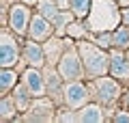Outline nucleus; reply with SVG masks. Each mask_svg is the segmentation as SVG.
<instances>
[{"label":"nucleus","mask_w":129,"mask_h":123,"mask_svg":"<svg viewBox=\"0 0 129 123\" xmlns=\"http://www.w3.org/2000/svg\"><path fill=\"white\" fill-rule=\"evenodd\" d=\"M106 50V48H103ZM101 48L92 46V43H82L80 46V54H82V63L84 67H86V73L88 76H103V73L108 71V67H110V60L112 56H108L106 52H103Z\"/></svg>","instance_id":"1"},{"label":"nucleus","mask_w":129,"mask_h":123,"mask_svg":"<svg viewBox=\"0 0 129 123\" xmlns=\"http://www.w3.org/2000/svg\"><path fill=\"white\" fill-rule=\"evenodd\" d=\"M110 73L116 78V80H120V82H125V84H127V82H129V58H127V56H123L120 52L112 54Z\"/></svg>","instance_id":"10"},{"label":"nucleus","mask_w":129,"mask_h":123,"mask_svg":"<svg viewBox=\"0 0 129 123\" xmlns=\"http://www.w3.org/2000/svg\"><path fill=\"white\" fill-rule=\"evenodd\" d=\"M99 19H106V30H112L118 22V9L112 0H95L90 13V26L97 28Z\"/></svg>","instance_id":"2"},{"label":"nucleus","mask_w":129,"mask_h":123,"mask_svg":"<svg viewBox=\"0 0 129 123\" xmlns=\"http://www.w3.org/2000/svg\"><path fill=\"white\" fill-rule=\"evenodd\" d=\"M26 5H35V2H39V0H24Z\"/></svg>","instance_id":"28"},{"label":"nucleus","mask_w":129,"mask_h":123,"mask_svg":"<svg viewBox=\"0 0 129 123\" xmlns=\"http://www.w3.org/2000/svg\"><path fill=\"white\" fill-rule=\"evenodd\" d=\"M28 35H30V39L35 41H43L47 39V37L52 35V22L45 17V15H35V17L30 19V26H28Z\"/></svg>","instance_id":"7"},{"label":"nucleus","mask_w":129,"mask_h":123,"mask_svg":"<svg viewBox=\"0 0 129 123\" xmlns=\"http://www.w3.org/2000/svg\"><path fill=\"white\" fill-rule=\"evenodd\" d=\"M92 0H71V11H73L75 17H86L90 13Z\"/></svg>","instance_id":"18"},{"label":"nucleus","mask_w":129,"mask_h":123,"mask_svg":"<svg viewBox=\"0 0 129 123\" xmlns=\"http://www.w3.org/2000/svg\"><path fill=\"white\" fill-rule=\"evenodd\" d=\"M62 95H64V104L69 106V108H80V106H84L86 99H88V89L84 87L82 82L73 80V82H69V84L64 87Z\"/></svg>","instance_id":"5"},{"label":"nucleus","mask_w":129,"mask_h":123,"mask_svg":"<svg viewBox=\"0 0 129 123\" xmlns=\"http://www.w3.org/2000/svg\"><path fill=\"white\" fill-rule=\"evenodd\" d=\"M39 13L45 15L50 22H54L60 11H58V5H56L54 0H39Z\"/></svg>","instance_id":"16"},{"label":"nucleus","mask_w":129,"mask_h":123,"mask_svg":"<svg viewBox=\"0 0 129 123\" xmlns=\"http://www.w3.org/2000/svg\"><path fill=\"white\" fill-rule=\"evenodd\" d=\"M24 58L30 63V67H41L43 60H45V52L39 43H35V39L30 43H26V50H24Z\"/></svg>","instance_id":"11"},{"label":"nucleus","mask_w":129,"mask_h":123,"mask_svg":"<svg viewBox=\"0 0 129 123\" xmlns=\"http://www.w3.org/2000/svg\"><path fill=\"white\" fill-rule=\"evenodd\" d=\"M67 32H69V37H80V35H84V32H86V26H82L80 22H75V24H69Z\"/></svg>","instance_id":"23"},{"label":"nucleus","mask_w":129,"mask_h":123,"mask_svg":"<svg viewBox=\"0 0 129 123\" xmlns=\"http://www.w3.org/2000/svg\"><path fill=\"white\" fill-rule=\"evenodd\" d=\"M15 82H17V73H15L11 67H2L0 69V93H2V95H7V93L15 87Z\"/></svg>","instance_id":"12"},{"label":"nucleus","mask_w":129,"mask_h":123,"mask_svg":"<svg viewBox=\"0 0 129 123\" xmlns=\"http://www.w3.org/2000/svg\"><path fill=\"white\" fill-rule=\"evenodd\" d=\"M118 5H129V0H116Z\"/></svg>","instance_id":"29"},{"label":"nucleus","mask_w":129,"mask_h":123,"mask_svg":"<svg viewBox=\"0 0 129 123\" xmlns=\"http://www.w3.org/2000/svg\"><path fill=\"white\" fill-rule=\"evenodd\" d=\"M60 78H62V76H60ZM60 78L56 76V73H52V78L47 80V89H50V93L54 91L56 95H60Z\"/></svg>","instance_id":"22"},{"label":"nucleus","mask_w":129,"mask_h":123,"mask_svg":"<svg viewBox=\"0 0 129 123\" xmlns=\"http://www.w3.org/2000/svg\"><path fill=\"white\" fill-rule=\"evenodd\" d=\"M112 46L120 48V50L129 48V26L127 24L120 26V28H114V32H112Z\"/></svg>","instance_id":"15"},{"label":"nucleus","mask_w":129,"mask_h":123,"mask_svg":"<svg viewBox=\"0 0 129 123\" xmlns=\"http://www.w3.org/2000/svg\"><path fill=\"white\" fill-rule=\"evenodd\" d=\"M78 121H92V123H99V121H103V112H101V108H99L97 104L84 106V108L80 110V114H78Z\"/></svg>","instance_id":"14"},{"label":"nucleus","mask_w":129,"mask_h":123,"mask_svg":"<svg viewBox=\"0 0 129 123\" xmlns=\"http://www.w3.org/2000/svg\"><path fill=\"white\" fill-rule=\"evenodd\" d=\"M9 26L15 35H24L30 26V11L24 5H13L9 13Z\"/></svg>","instance_id":"6"},{"label":"nucleus","mask_w":129,"mask_h":123,"mask_svg":"<svg viewBox=\"0 0 129 123\" xmlns=\"http://www.w3.org/2000/svg\"><path fill=\"white\" fill-rule=\"evenodd\" d=\"M95 43H97L99 48H110V46H112V35H110V32L97 35V37H95Z\"/></svg>","instance_id":"21"},{"label":"nucleus","mask_w":129,"mask_h":123,"mask_svg":"<svg viewBox=\"0 0 129 123\" xmlns=\"http://www.w3.org/2000/svg\"><path fill=\"white\" fill-rule=\"evenodd\" d=\"M58 71L64 80H78L82 78V65H80V56L75 50L64 52L58 60Z\"/></svg>","instance_id":"3"},{"label":"nucleus","mask_w":129,"mask_h":123,"mask_svg":"<svg viewBox=\"0 0 129 123\" xmlns=\"http://www.w3.org/2000/svg\"><path fill=\"white\" fill-rule=\"evenodd\" d=\"M24 84L28 87V91L32 93V97H43L45 95V80H43L39 67H30L24 73Z\"/></svg>","instance_id":"8"},{"label":"nucleus","mask_w":129,"mask_h":123,"mask_svg":"<svg viewBox=\"0 0 129 123\" xmlns=\"http://www.w3.org/2000/svg\"><path fill=\"white\" fill-rule=\"evenodd\" d=\"M120 87L110 78H103V80H97V99L103 101V104H112V101L118 97Z\"/></svg>","instance_id":"9"},{"label":"nucleus","mask_w":129,"mask_h":123,"mask_svg":"<svg viewBox=\"0 0 129 123\" xmlns=\"http://www.w3.org/2000/svg\"><path fill=\"white\" fill-rule=\"evenodd\" d=\"M58 5H60V7H64V5H69V0H58Z\"/></svg>","instance_id":"27"},{"label":"nucleus","mask_w":129,"mask_h":123,"mask_svg":"<svg viewBox=\"0 0 129 123\" xmlns=\"http://www.w3.org/2000/svg\"><path fill=\"white\" fill-rule=\"evenodd\" d=\"M56 121H73V114L71 112H67V110H62V114H56Z\"/></svg>","instance_id":"24"},{"label":"nucleus","mask_w":129,"mask_h":123,"mask_svg":"<svg viewBox=\"0 0 129 123\" xmlns=\"http://www.w3.org/2000/svg\"><path fill=\"white\" fill-rule=\"evenodd\" d=\"M30 112H37V114H30L28 119H35V121H47V119H52L50 114H43V112H52V104L50 101H43V104H35L32 106V110Z\"/></svg>","instance_id":"17"},{"label":"nucleus","mask_w":129,"mask_h":123,"mask_svg":"<svg viewBox=\"0 0 129 123\" xmlns=\"http://www.w3.org/2000/svg\"><path fill=\"white\" fill-rule=\"evenodd\" d=\"M30 97H32V93L28 91L26 84L13 89V101H15V108H17V110H28V106H30Z\"/></svg>","instance_id":"13"},{"label":"nucleus","mask_w":129,"mask_h":123,"mask_svg":"<svg viewBox=\"0 0 129 123\" xmlns=\"http://www.w3.org/2000/svg\"><path fill=\"white\" fill-rule=\"evenodd\" d=\"M71 15H73V11H71V13H67V11H60V13L56 15L54 24H56V30H58V32H62V28L71 24Z\"/></svg>","instance_id":"20"},{"label":"nucleus","mask_w":129,"mask_h":123,"mask_svg":"<svg viewBox=\"0 0 129 123\" xmlns=\"http://www.w3.org/2000/svg\"><path fill=\"white\" fill-rule=\"evenodd\" d=\"M114 121H116V123H120V121H123V123H129V114H127V112H118V114L114 117Z\"/></svg>","instance_id":"25"},{"label":"nucleus","mask_w":129,"mask_h":123,"mask_svg":"<svg viewBox=\"0 0 129 123\" xmlns=\"http://www.w3.org/2000/svg\"><path fill=\"white\" fill-rule=\"evenodd\" d=\"M17 63V39L7 30L0 32V67H13Z\"/></svg>","instance_id":"4"},{"label":"nucleus","mask_w":129,"mask_h":123,"mask_svg":"<svg viewBox=\"0 0 129 123\" xmlns=\"http://www.w3.org/2000/svg\"><path fill=\"white\" fill-rule=\"evenodd\" d=\"M120 17H123V22L129 26V9H123V13H120Z\"/></svg>","instance_id":"26"},{"label":"nucleus","mask_w":129,"mask_h":123,"mask_svg":"<svg viewBox=\"0 0 129 123\" xmlns=\"http://www.w3.org/2000/svg\"><path fill=\"white\" fill-rule=\"evenodd\" d=\"M17 112V108H13V104H11V97H2V99H0V119H2V121H9L11 117H13V114Z\"/></svg>","instance_id":"19"}]
</instances>
